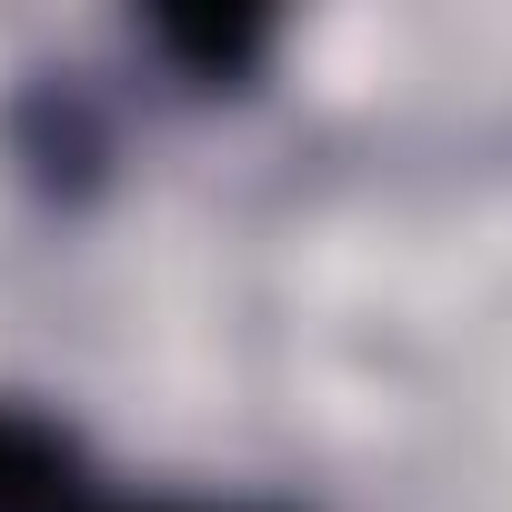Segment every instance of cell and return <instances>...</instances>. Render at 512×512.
Returning <instances> with one entry per match:
<instances>
[{
	"mask_svg": "<svg viewBox=\"0 0 512 512\" xmlns=\"http://www.w3.org/2000/svg\"><path fill=\"white\" fill-rule=\"evenodd\" d=\"M91 492L101 482H91V452L71 442V422L0 402V512H81Z\"/></svg>",
	"mask_w": 512,
	"mask_h": 512,
	"instance_id": "cell-1",
	"label": "cell"
},
{
	"mask_svg": "<svg viewBox=\"0 0 512 512\" xmlns=\"http://www.w3.org/2000/svg\"><path fill=\"white\" fill-rule=\"evenodd\" d=\"M151 51L181 61L191 91H241L272 61V21H151Z\"/></svg>",
	"mask_w": 512,
	"mask_h": 512,
	"instance_id": "cell-2",
	"label": "cell"
},
{
	"mask_svg": "<svg viewBox=\"0 0 512 512\" xmlns=\"http://www.w3.org/2000/svg\"><path fill=\"white\" fill-rule=\"evenodd\" d=\"M81 512H272V502H111V492H91Z\"/></svg>",
	"mask_w": 512,
	"mask_h": 512,
	"instance_id": "cell-3",
	"label": "cell"
}]
</instances>
